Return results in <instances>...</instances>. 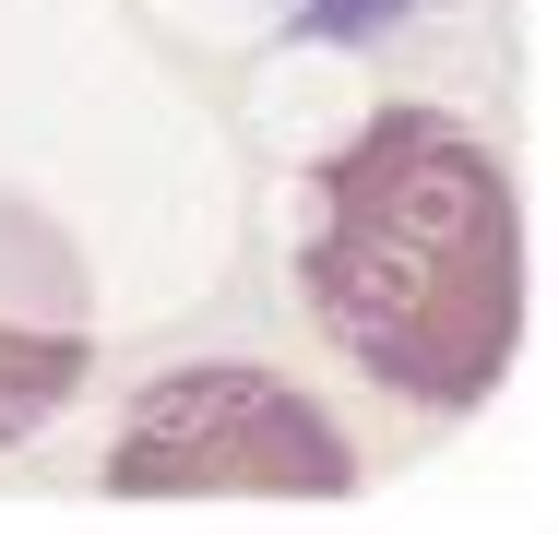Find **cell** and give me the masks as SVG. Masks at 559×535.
Returning a JSON list of instances; mask_svg holds the SVG:
<instances>
[{
  "label": "cell",
  "instance_id": "6da1fadb",
  "mask_svg": "<svg viewBox=\"0 0 559 535\" xmlns=\"http://www.w3.org/2000/svg\"><path fill=\"white\" fill-rule=\"evenodd\" d=\"M298 286L381 393L464 417L524 345V203L452 107H381L310 179Z\"/></svg>",
  "mask_w": 559,
  "mask_h": 535
},
{
  "label": "cell",
  "instance_id": "7a4b0ae2",
  "mask_svg": "<svg viewBox=\"0 0 559 535\" xmlns=\"http://www.w3.org/2000/svg\"><path fill=\"white\" fill-rule=\"evenodd\" d=\"M119 500H345L357 452L274 369H167L108 452Z\"/></svg>",
  "mask_w": 559,
  "mask_h": 535
},
{
  "label": "cell",
  "instance_id": "3957f363",
  "mask_svg": "<svg viewBox=\"0 0 559 535\" xmlns=\"http://www.w3.org/2000/svg\"><path fill=\"white\" fill-rule=\"evenodd\" d=\"M84 357H96V274H84L72 226L0 191V452L36 440L84 393Z\"/></svg>",
  "mask_w": 559,
  "mask_h": 535
}]
</instances>
